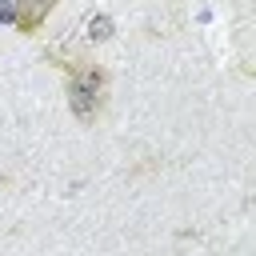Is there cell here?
Masks as SVG:
<instances>
[{"instance_id": "cell-2", "label": "cell", "mask_w": 256, "mask_h": 256, "mask_svg": "<svg viewBox=\"0 0 256 256\" xmlns=\"http://www.w3.org/2000/svg\"><path fill=\"white\" fill-rule=\"evenodd\" d=\"M52 4H56V0H16V8H12L16 28H20L24 36H32V32L44 24V16L52 12Z\"/></svg>"}, {"instance_id": "cell-4", "label": "cell", "mask_w": 256, "mask_h": 256, "mask_svg": "<svg viewBox=\"0 0 256 256\" xmlns=\"http://www.w3.org/2000/svg\"><path fill=\"white\" fill-rule=\"evenodd\" d=\"M12 8H16V0H0V20H12Z\"/></svg>"}, {"instance_id": "cell-1", "label": "cell", "mask_w": 256, "mask_h": 256, "mask_svg": "<svg viewBox=\"0 0 256 256\" xmlns=\"http://www.w3.org/2000/svg\"><path fill=\"white\" fill-rule=\"evenodd\" d=\"M104 88H108V76L100 64H80L72 68V80H68V108L80 124H92L104 108Z\"/></svg>"}, {"instance_id": "cell-3", "label": "cell", "mask_w": 256, "mask_h": 256, "mask_svg": "<svg viewBox=\"0 0 256 256\" xmlns=\"http://www.w3.org/2000/svg\"><path fill=\"white\" fill-rule=\"evenodd\" d=\"M108 28H112V24H108L104 16H100V20H92V36H108Z\"/></svg>"}]
</instances>
